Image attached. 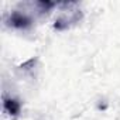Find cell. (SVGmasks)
Masks as SVG:
<instances>
[{"label":"cell","mask_w":120,"mask_h":120,"mask_svg":"<svg viewBox=\"0 0 120 120\" xmlns=\"http://www.w3.org/2000/svg\"><path fill=\"white\" fill-rule=\"evenodd\" d=\"M10 24L13 27H17V28H26V27H28L31 24V19L24 13L14 11L10 16Z\"/></svg>","instance_id":"6da1fadb"},{"label":"cell","mask_w":120,"mask_h":120,"mask_svg":"<svg viewBox=\"0 0 120 120\" xmlns=\"http://www.w3.org/2000/svg\"><path fill=\"white\" fill-rule=\"evenodd\" d=\"M4 109L10 114H17L20 112V103L14 99H4Z\"/></svg>","instance_id":"7a4b0ae2"}]
</instances>
